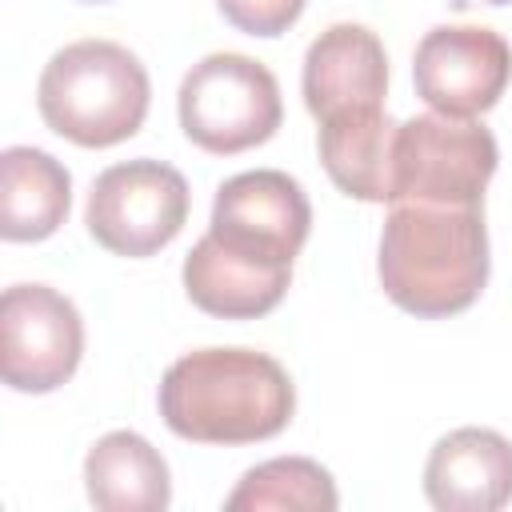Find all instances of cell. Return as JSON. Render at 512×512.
<instances>
[{
	"mask_svg": "<svg viewBox=\"0 0 512 512\" xmlns=\"http://www.w3.org/2000/svg\"><path fill=\"white\" fill-rule=\"evenodd\" d=\"M376 272L388 300L420 320L472 308L488 284L484 204H392Z\"/></svg>",
	"mask_w": 512,
	"mask_h": 512,
	"instance_id": "1",
	"label": "cell"
},
{
	"mask_svg": "<svg viewBox=\"0 0 512 512\" xmlns=\"http://www.w3.org/2000/svg\"><path fill=\"white\" fill-rule=\"evenodd\" d=\"M160 416L180 440L256 444L288 428L296 388L280 360L252 348H200L168 364Z\"/></svg>",
	"mask_w": 512,
	"mask_h": 512,
	"instance_id": "2",
	"label": "cell"
},
{
	"mask_svg": "<svg viewBox=\"0 0 512 512\" xmlns=\"http://www.w3.org/2000/svg\"><path fill=\"white\" fill-rule=\"evenodd\" d=\"M148 100L152 84L144 64L116 40L64 44L36 84L44 124L80 148H112L136 136L148 116Z\"/></svg>",
	"mask_w": 512,
	"mask_h": 512,
	"instance_id": "3",
	"label": "cell"
},
{
	"mask_svg": "<svg viewBox=\"0 0 512 512\" xmlns=\"http://www.w3.org/2000/svg\"><path fill=\"white\" fill-rule=\"evenodd\" d=\"M176 112L184 136L212 156H236L264 144L284 120L276 76L240 52H212L192 64L180 80Z\"/></svg>",
	"mask_w": 512,
	"mask_h": 512,
	"instance_id": "4",
	"label": "cell"
},
{
	"mask_svg": "<svg viewBox=\"0 0 512 512\" xmlns=\"http://www.w3.org/2000/svg\"><path fill=\"white\" fill-rule=\"evenodd\" d=\"M496 160V136L484 124L440 112L412 116L396 128L388 204H484Z\"/></svg>",
	"mask_w": 512,
	"mask_h": 512,
	"instance_id": "5",
	"label": "cell"
},
{
	"mask_svg": "<svg viewBox=\"0 0 512 512\" xmlns=\"http://www.w3.org/2000/svg\"><path fill=\"white\" fill-rule=\"evenodd\" d=\"M188 184L164 160H124L104 168L88 192V232L116 256H152L188 220Z\"/></svg>",
	"mask_w": 512,
	"mask_h": 512,
	"instance_id": "6",
	"label": "cell"
},
{
	"mask_svg": "<svg viewBox=\"0 0 512 512\" xmlns=\"http://www.w3.org/2000/svg\"><path fill=\"white\" fill-rule=\"evenodd\" d=\"M308 228L312 204L288 172L256 168L216 188L208 236L240 260H252L272 272H292V260L308 240Z\"/></svg>",
	"mask_w": 512,
	"mask_h": 512,
	"instance_id": "7",
	"label": "cell"
},
{
	"mask_svg": "<svg viewBox=\"0 0 512 512\" xmlns=\"http://www.w3.org/2000/svg\"><path fill=\"white\" fill-rule=\"evenodd\" d=\"M84 356V320L48 284H12L0 296V372L12 392H56Z\"/></svg>",
	"mask_w": 512,
	"mask_h": 512,
	"instance_id": "8",
	"label": "cell"
},
{
	"mask_svg": "<svg viewBox=\"0 0 512 512\" xmlns=\"http://www.w3.org/2000/svg\"><path fill=\"white\" fill-rule=\"evenodd\" d=\"M412 80L432 112L472 120L504 96L512 80V48L496 28L440 24L416 44Z\"/></svg>",
	"mask_w": 512,
	"mask_h": 512,
	"instance_id": "9",
	"label": "cell"
},
{
	"mask_svg": "<svg viewBox=\"0 0 512 512\" xmlns=\"http://www.w3.org/2000/svg\"><path fill=\"white\" fill-rule=\"evenodd\" d=\"M300 88L316 120H332L360 108H384L388 56L380 36L364 24L324 28L304 52Z\"/></svg>",
	"mask_w": 512,
	"mask_h": 512,
	"instance_id": "10",
	"label": "cell"
},
{
	"mask_svg": "<svg viewBox=\"0 0 512 512\" xmlns=\"http://www.w3.org/2000/svg\"><path fill=\"white\" fill-rule=\"evenodd\" d=\"M424 496L440 512H496L512 500V440L496 428H456L424 464Z\"/></svg>",
	"mask_w": 512,
	"mask_h": 512,
	"instance_id": "11",
	"label": "cell"
},
{
	"mask_svg": "<svg viewBox=\"0 0 512 512\" xmlns=\"http://www.w3.org/2000/svg\"><path fill=\"white\" fill-rule=\"evenodd\" d=\"M396 120L384 108H360L332 120H320V164L328 180L364 204L392 200V148H396Z\"/></svg>",
	"mask_w": 512,
	"mask_h": 512,
	"instance_id": "12",
	"label": "cell"
},
{
	"mask_svg": "<svg viewBox=\"0 0 512 512\" xmlns=\"http://www.w3.org/2000/svg\"><path fill=\"white\" fill-rule=\"evenodd\" d=\"M72 204L68 168L44 148L12 144L0 156V236L12 244L48 240Z\"/></svg>",
	"mask_w": 512,
	"mask_h": 512,
	"instance_id": "13",
	"label": "cell"
},
{
	"mask_svg": "<svg viewBox=\"0 0 512 512\" xmlns=\"http://www.w3.org/2000/svg\"><path fill=\"white\" fill-rule=\"evenodd\" d=\"M292 284V272H272L252 260L224 252L208 232L184 256V292L188 300L220 320H256L272 312Z\"/></svg>",
	"mask_w": 512,
	"mask_h": 512,
	"instance_id": "14",
	"label": "cell"
},
{
	"mask_svg": "<svg viewBox=\"0 0 512 512\" xmlns=\"http://www.w3.org/2000/svg\"><path fill=\"white\" fill-rule=\"evenodd\" d=\"M88 500L104 512H160L172 500L164 456L140 432H108L84 456Z\"/></svg>",
	"mask_w": 512,
	"mask_h": 512,
	"instance_id": "15",
	"label": "cell"
},
{
	"mask_svg": "<svg viewBox=\"0 0 512 512\" xmlns=\"http://www.w3.org/2000/svg\"><path fill=\"white\" fill-rule=\"evenodd\" d=\"M340 504L328 468L308 456H276L240 476L228 492V512H332Z\"/></svg>",
	"mask_w": 512,
	"mask_h": 512,
	"instance_id": "16",
	"label": "cell"
},
{
	"mask_svg": "<svg viewBox=\"0 0 512 512\" xmlns=\"http://www.w3.org/2000/svg\"><path fill=\"white\" fill-rule=\"evenodd\" d=\"M216 8L248 36H280L300 20L304 0H216Z\"/></svg>",
	"mask_w": 512,
	"mask_h": 512,
	"instance_id": "17",
	"label": "cell"
},
{
	"mask_svg": "<svg viewBox=\"0 0 512 512\" xmlns=\"http://www.w3.org/2000/svg\"><path fill=\"white\" fill-rule=\"evenodd\" d=\"M452 8H480V4H488V8H504V4H512V0H448Z\"/></svg>",
	"mask_w": 512,
	"mask_h": 512,
	"instance_id": "18",
	"label": "cell"
},
{
	"mask_svg": "<svg viewBox=\"0 0 512 512\" xmlns=\"http://www.w3.org/2000/svg\"><path fill=\"white\" fill-rule=\"evenodd\" d=\"M84 4H104V0H84Z\"/></svg>",
	"mask_w": 512,
	"mask_h": 512,
	"instance_id": "19",
	"label": "cell"
}]
</instances>
